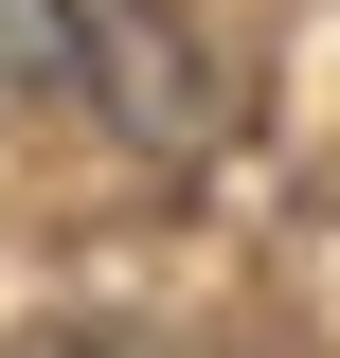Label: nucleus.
Here are the masks:
<instances>
[{
    "label": "nucleus",
    "mask_w": 340,
    "mask_h": 358,
    "mask_svg": "<svg viewBox=\"0 0 340 358\" xmlns=\"http://www.w3.org/2000/svg\"><path fill=\"white\" fill-rule=\"evenodd\" d=\"M0 72H18V90H90L108 54H90V18H72V0H0Z\"/></svg>",
    "instance_id": "obj_1"
}]
</instances>
